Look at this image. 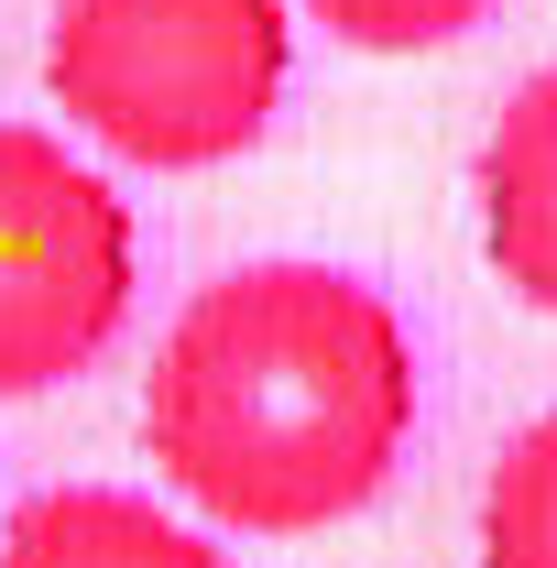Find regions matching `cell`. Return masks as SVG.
<instances>
[{
	"label": "cell",
	"mask_w": 557,
	"mask_h": 568,
	"mask_svg": "<svg viewBox=\"0 0 557 568\" xmlns=\"http://www.w3.org/2000/svg\"><path fill=\"white\" fill-rule=\"evenodd\" d=\"M0 568H241L209 525L121 481H55L0 525Z\"/></svg>",
	"instance_id": "5"
},
{
	"label": "cell",
	"mask_w": 557,
	"mask_h": 568,
	"mask_svg": "<svg viewBox=\"0 0 557 568\" xmlns=\"http://www.w3.org/2000/svg\"><path fill=\"white\" fill-rule=\"evenodd\" d=\"M426 416L394 295L350 263H230L142 372V448L219 536H317L394 493Z\"/></svg>",
	"instance_id": "1"
},
{
	"label": "cell",
	"mask_w": 557,
	"mask_h": 568,
	"mask_svg": "<svg viewBox=\"0 0 557 568\" xmlns=\"http://www.w3.org/2000/svg\"><path fill=\"white\" fill-rule=\"evenodd\" d=\"M482 568H557V416H536L482 481Z\"/></svg>",
	"instance_id": "6"
},
{
	"label": "cell",
	"mask_w": 557,
	"mask_h": 568,
	"mask_svg": "<svg viewBox=\"0 0 557 568\" xmlns=\"http://www.w3.org/2000/svg\"><path fill=\"white\" fill-rule=\"evenodd\" d=\"M470 197H482V252L503 295L557 317V67L503 99V121L482 132V164H470Z\"/></svg>",
	"instance_id": "4"
},
{
	"label": "cell",
	"mask_w": 557,
	"mask_h": 568,
	"mask_svg": "<svg viewBox=\"0 0 557 568\" xmlns=\"http://www.w3.org/2000/svg\"><path fill=\"white\" fill-rule=\"evenodd\" d=\"M306 22H328L361 55H437L470 22H492V0H306Z\"/></svg>",
	"instance_id": "7"
},
{
	"label": "cell",
	"mask_w": 557,
	"mask_h": 568,
	"mask_svg": "<svg viewBox=\"0 0 557 568\" xmlns=\"http://www.w3.org/2000/svg\"><path fill=\"white\" fill-rule=\"evenodd\" d=\"M132 197L44 121H0V405L55 394L132 328Z\"/></svg>",
	"instance_id": "3"
},
{
	"label": "cell",
	"mask_w": 557,
	"mask_h": 568,
	"mask_svg": "<svg viewBox=\"0 0 557 568\" xmlns=\"http://www.w3.org/2000/svg\"><path fill=\"white\" fill-rule=\"evenodd\" d=\"M44 88L99 153L209 175L274 132L295 88V22L284 0H55Z\"/></svg>",
	"instance_id": "2"
}]
</instances>
